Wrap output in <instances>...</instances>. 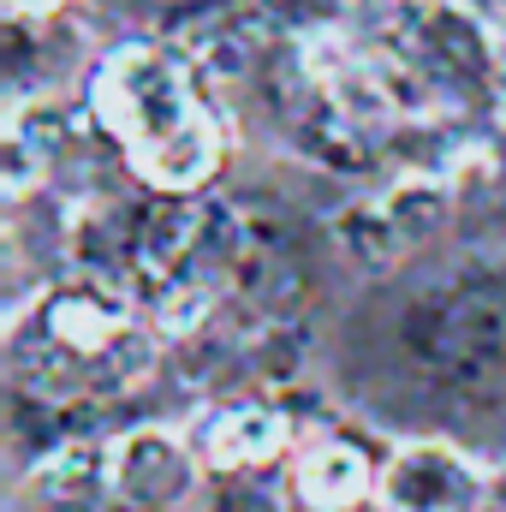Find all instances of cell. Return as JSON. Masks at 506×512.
Returning <instances> with one entry per match:
<instances>
[{"mask_svg":"<svg viewBox=\"0 0 506 512\" xmlns=\"http://www.w3.org/2000/svg\"><path fill=\"white\" fill-rule=\"evenodd\" d=\"M60 6H66V0H6V12H12L18 24H24V18H54Z\"/></svg>","mask_w":506,"mask_h":512,"instance_id":"12","label":"cell"},{"mask_svg":"<svg viewBox=\"0 0 506 512\" xmlns=\"http://www.w3.org/2000/svg\"><path fill=\"white\" fill-rule=\"evenodd\" d=\"M453 358L465 370H501L506 364V316L501 310H465L453 322Z\"/></svg>","mask_w":506,"mask_h":512,"instance_id":"10","label":"cell"},{"mask_svg":"<svg viewBox=\"0 0 506 512\" xmlns=\"http://www.w3.org/2000/svg\"><path fill=\"white\" fill-rule=\"evenodd\" d=\"M203 512H280V507H274L268 495H256V489H221Z\"/></svg>","mask_w":506,"mask_h":512,"instance_id":"11","label":"cell"},{"mask_svg":"<svg viewBox=\"0 0 506 512\" xmlns=\"http://www.w3.org/2000/svg\"><path fill=\"white\" fill-rule=\"evenodd\" d=\"M381 465L352 435H316L292 453V495L310 512H352L376 501Z\"/></svg>","mask_w":506,"mask_h":512,"instance_id":"8","label":"cell"},{"mask_svg":"<svg viewBox=\"0 0 506 512\" xmlns=\"http://www.w3.org/2000/svg\"><path fill=\"white\" fill-rule=\"evenodd\" d=\"M66 143H72L66 102H54V96H18L6 108V126H0V179H6V197L24 203L36 185H48V173L60 167Z\"/></svg>","mask_w":506,"mask_h":512,"instance_id":"7","label":"cell"},{"mask_svg":"<svg viewBox=\"0 0 506 512\" xmlns=\"http://www.w3.org/2000/svg\"><path fill=\"white\" fill-rule=\"evenodd\" d=\"M447 209H453V185L441 173H399L393 185L340 209L334 233L358 268H393L399 256L429 245V233H441Z\"/></svg>","mask_w":506,"mask_h":512,"instance_id":"3","label":"cell"},{"mask_svg":"<svg viewBox=\"0 0 506 512\" xmlns=\"http://www.w3.org/2000/svg\"><path fill=\"white\" fill-rule=\"evenodd\" d=\"M114 453V501L131 512H179L203 489V453L191 435L167 423H137L108 441Z\"/></svg>","mask_w":506,"mask_h":512,"instance_id":"5","label":"cell"},{"mask_svg":"<svg viewBox=\"0 0 506 512\" xmlns=\"http://www.w3.org/2000/svg\"><path fill=\"white\" fill-rule=\"evenodd\" d=\"M489 471L453 441H399L381 459V512H483Z\"/></svg>","mask_w":506,"mask_h":512,"instance_id":"4","label":"cell"},{"mask_svg":"<svg viewBox=\"0 0 506 512\" xmlns=\"http://www.w3.org/2000/svg\"><path fill=\"white\" fill-rule=\"evenodd\" d=\"M292 447V417L268 399H227L203 417L197 429V453L209 471H227V477H245L274 465L280 453Z\"/></svg>","mask_w":506,"mask_h":512,"instance_id":"6","label":"cell"},{"mask_svg":"<svg viewBox=\"0 0 506 512\" xmlns=\"http://www.w3.org/2000/svg\"><path fill=\"white\" fill-rule=\"evenodd\" d=\"M161 328L114 274H72L12 304L6 376L42 405L120 399L155 370Z\"/></svg>","mask_w":506,"mask_h":512,"instance_id":"1","label":"cell"},{"mask_svg":"<svg viewBox=\"0 0 506 512\" xmlns=\"http://www.w3.org/2000/svg\"><path fill=\"white\" fill-rule=\"evenodd\" d=\"M30 501L42 512H84L114 501V453L108 441H60L30 465Z\"/></svg>","mask_w":506,"mask_h":512,"instance_id":"9","label":"cell"},{"mask_svg":"<svg viewBox=\"0 0 506 512\" xmlns=\"http://www.w3.org/2000/svg\"><path fill=\"white\" fill-rule=\"evenodd\" d=\"M447 6H465V0H447Z\"/></svg>","mask_w":506,"mask_h":512,"instance_id":"14","label":"cell"},{"mask_svg":"<svg viewBox=\"0 0 506 512\" xmlns=\"http://www.w3.org/2000/svg\"><path fill=\"white\" fill-rule=\"evenodd\" d=\"M84 102L155 197H197L215 179L221 126L185 54L161 42H120L90 66Z\"/></svg>","mask_w":506,"mask_h":512,"instance_id":"2","label":"cell"},{"mask_svg":"<svg viewBox=\"0 0 506 512\" xmlns=\"http://www.w3.org/2000/svg\"><path fill=\"white\" fill-rule=\"evenodd\" d=\"M501 96H506V42H501Z\"/></svg>","mask_w":506,"mask_h":512,"instance_id":"13","label":"cell"}]
</instances>
